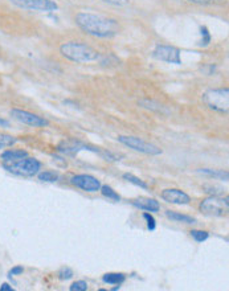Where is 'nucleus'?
<instances>
[{"label": "nucleus", "mask_w": 229, "mask_h": 291, "mask_svg": "<svg viewBox=\"0 0 229 291\" xmlns=\"http://www.w3.org/2000/svg\"><path fill=\"white\" fill-rule=\"evenodd\" d=\"M60 52L65 58L78 64L94 63V61H98L101 58L98 50H96L88 44L77 41L65 42L60 46Z\"/></svg>", "instance_id": "2"}, {"label": "nucleus", "mask_w": 229, "mask_h": 291, "mask_svg": "<svg viewBox=\"0 0 229 291\" xmlns=\"http://www.w3.org/2000/svg\"><path fill=\"white\" fill-rule=\"evenodd\" d=\"M24 271V269H23V266H15L12 267L11 270H9L8 275H9V278H12V275H20L21 273Z\"/></svg>", "instance_id": "29"}, {"label": "nucleus", "mask_w": 229, "mask_h": 291, "mask_svg": "<svg viewBox=\"0 0 229 291\" xmlns=\"http://www.w3.org/2000/svg\"><path fill=\"white\" fill-rule=\"evenodd\" d=\"M118 141L121 142L122 145L127 146L129 148H133L134 151H138V152H142V154L146 155H160L162 154V150L156 147L155 145H151V143H147L141 138L137 137H126V135H121L118 137Z\"/></svg>", "instance_id": "7"}, {"label": "nucleus", "mask_w": 229, "mask_h": 291, "mask_svg": "<svg viewBox=\"0 0 229 291\" xmlns=\"http://www.w3.org/2000/svg\"><path fill=\"white\" fill-rule=\"evenodd\" d=\"M0 291H13V287L9 286L8 283H3V285L0 286Z\"/></svg>", "instance_id": "30"}, {"label": "nucleus", "mask_w": 229, "mask_h": 291, "mask_svg": "<svg viewBox=\"0 0 229 291\" xmlns=\"http://www.w3.org/2000/svg\"><path fill=\"white\" fill-rule=\"evenodd\" d=\"M17 142V139L12 135H8V134H0V148L1 147H9V146H13Z\"/></svg>", "instance_id": "21"}, {"label": "nucleus", "mask_w": 229, "mask_h": 291, "mask_svg": "<svg viewBox=\"0 0 229 291\" xmlns=\"http://www.w3.org/2000/svg\"><path fill=\"white\" fill-rule=\"evenodd\" d=\"M102 281L109 285H122L126 281V275L122 273H108L102 277Z\"/></svg>", "instance_id": "15"}, {"label": "nucleus", "mask_w": 229, "mask_h": 291, "mask_svg": "<svg viewBox=\"0 0 229 291\" xmlns=\"http://www.w3.org/2000/svg\"><path fill=\"white\" fill-rule=\"evenodd\" d=\"M200 211L207 216L224 217L228 215L229 203L228 197H220V196H211L200 203Z\"/></svg>", "instance_id": "5"}, {"label": "nucleus", "mask_w": 229, "mask_h": 291, "mask_svg": "<svg viewBox=\"0 0 229 291\" xmlns=\"http://www.w3.org/2000/svg\"><path fill=\"white\" fill-rule=\"evenodd\" d=\"M11 116L15 118L16 121L24 123V125L34 126V127H44V126H48V121L46 119L36 115L34 112L25 111V110H20V109H12L11 110Z\"/></svg>", "instance_id": "9"}, {"label": "nucleus", "mask_w": 229, "mask_h": 291, "mask_svg": "<svg viewBox=\"0 0 229 291\" xmlns=\"http://www.w3.org/2000/svg\"><path fill=\"white\" fill-rule=\"evenodd\" d=\"M25 156H28V152L24 150H7L1 154V160L3 163L15 162V160H19Z\"/></svg>", "instance_id": "13"}, {"label": "nucleus", "mask_w": 229, "mask_h": 291, "mask_svg": "<svg viewBox=\"0 0 229 291\" xmlns=\"http://www.w3.org/2000/svg\"><path fill=\"white\" fill-rule=\"evenodd\" d=\"M153 57L168 64H175V65L182 64L180 50L171 45H156L153 52Z\"/></svg>", "instance_id": "8"}, {"label": "nucleus", "mask_w": 229, "mask_h": 291, "mask_svg": "<svg viewBox=\"0 0 229 291\" xmlns=\"http://www.w3.org/2000/svg\"><path fill=\"white\" fill-rule=\"evenodd\" d=\"M71 184L75 187L82 189L86 192H97L100 191L101 182L97 178L92 176V175L81 174L76 175L71 179Z\"/></svg>", "instance_id": "10"}, {"label": "nucleus", "mask_w": 229, "mask_h": 291, "mask_svg": "<svg viewBox=\"0 0 229 291\" xmlns=\"http://www.w3.org/2000/svg\"><path fill=\"white\" fill-rule=\"evenodd\" d=\"M191 237L195 240L196 242H204L205 240H208L209 233L205 232V230H197V229H193L190 232Z\"/></svg>", "instance_id": "20"}, {"label": "nucleus", "mask_w": 229, "mask_h": 291, "mask_svg": "<svg viewBox=\"0 0 229 291\" xmlns=\"http://www.w3.org/2000/svg\"><path fill=\"white\" fill-rule=\"evenodd\" d=\"M13 5L27 11L38 12H54L59 9V4L54 0H9Z\"/></svg>", "instance_id": "6"}, {"label": "nucleus", "mask_w": 229, "mask_h": 291, "mask_svg": "<svg viewBox=\"0 0 229 291\" xmlns=\"http://www.w3.org/2000/svg\"><path fill=\"white\" fill-rule=\"evenodd\" d=\"M200 31H201V36H203V38H201V45H208L209 42H211V35H209L208 29L205 28V27H201Z\"/></svg>", "instance_id": "26"}, {"label": "nucleus", "mask_w": 229, "mask_h": 291, "mask_svg": "<svg viewBox=\"0 0 229 291\" xmlns=\"http://www.w3.org/2000/svg\"><path fill=\"white\" fill-rule=\"evenodd\" d=\"M100 191L101 193H102L105 197H108V199L114 200V201H119V200H121V196L118 195L117 192L114 191L110 185H106V184H105V185H101Z\"/></svg>", "instance_id": "17"}, {"label": "nucleus", "mask_w": 229, "mask_h": 291, "mask_svg": "<svg viewBox=\"0 0 229 291\" xmlns=\"http://www.w3.org/2000/svg\"><path fill=\"white\" fill-rule=\"evenodd\" d=\"M143 218L147 221V228H149V230H155V228H156V222H155L154 217L151 216L149 212H145L143 213Z\"/></svg>", "instance_id": "25"}, {"label": "nucleus", "mask_w": 229, "mask_h": 291, "mask_svg": "<svg viewBox=\"0 0 229 291\" xmlns=\"http://www.w3.org/2000/svg\"><path fill=\"white\" fill-rule=\"evenodd\" d=\"M200 174H204V175H208V176H211V178H215V179L217 180H224V182H227L229 178V175L227 171H221V170H211V168H201V170H199Z\"/></svg>", "instance_id": "16"}, {"label": "nucleus", "mask_w": 229, "mask_h": 291, "mask_svg": "<svg viewBox=\"0 0 229 291\" xmlns=\"http://www.w3.org/2000/svg\"><path fill=\"white\" fill-rule=\"evenodd\" d=\"M166 216L168 218H171L172 221H176V222H184V224H195L196 220L193 217L187 216V215H182V213L174 212V211H167Z\"/></svg>", "instance_id": "14"}, {"label": "nucleus", "mask_w": 229, "mask_h": 291, "mask_svg": "<svg viewBox=\"0 0 229 291\" xmlns=\"http://www.w3.org/2000/svg\"><path fill=\"white\" fill-rule=\"evenodd\" d=\"M0 126H4V127H8L9 122L5 121V119H0Z\"/></svg>", "instance_id": "31"}, {"label": "nucleus", "mask_w": 229, "mask_h": 291, "mask_svg": "<svg viewBox=\"0 0 229 291\" xmlns=\"http://www.w3.org/2000/svg\"><path fill=\"white\" fill-rule=\"evenodd\" d=\"M4 170H7L9 174L16 175V176H23V178H32L40 172L41 170V163L38 159L25 156L15 162L3 163Z\"/></svg>", "instance_id": "3"}, {"label": "nucleus", "mask_w": 229, "mask_h": 291, "mask_svg": "<svg viewBox=\"0 0 229 291\" xmlns=\"http://www.w3.org/2000/svg\"><path fill=\"white\" fill-rule=\"evenodd\" d=\"M76 24L85 34L100 38H112L119 34V24L114 19L90 12H79L75 17Z\"/></svg>", "instance_id": "1"}, {"label": "nucleus", "mask_w": 229, "mask_h": 291, "mask_svg": "<svg viewBox=\"0 0 229 291\" xmlns=\"http://www.w3.org/2000/svg\"><path fill=\"white\" fill-rule=\"evenodd\" d=\"M57 275H59V278L61 279V281H68V279H71L72 277H73V270H72L71 267L64 266L60 269Z\"/></svg>", "instance_id": "23"}, {"label": "nucleus", "mask_w": 229, "mask_h": 291, "mask_svg": "<svg viewBox=\"0 0 229 291\" xmlns=\"http://www.w3.org/2000/svg\"><path fill=\"white\" fill-rule=\"evenodd\" d=\"M134 207L142 209V211H146V212H158L160 205L155 199H145V197H141V199H137L133 201Z\"/></svg>", "instance_id": "12"}, {"label": "nucleus", "mask_w": 229, "mask_h": 291, "mask_svg": "<svg viewBox=\"0 0 229 291\" xmlns=\"http://www.w3.org/2000/svg\"><path fill=\"white\" fill-rule=\"evenodd\" d=\"M139 105H141L142 108L150 109V110H155V111H163L162 105L156 104V102H153V101H149V100L139 101Z\"/></svg>", "instance_id": "22"}, {"label": "nucleus", "mask_w": 229, "mask_h": 291, "mask_svg": "<svg viewBox=\"0 0 229 291\" xmlns=\"http://www.w3.org/2000/svg\"><path fill=\"white\" fill-rule=\"evenodd\" d=\"M123 179L127 180L129 183L134 184V185H137V187L143 188V189H147V188H149V185H147L143 180H141L139 178H137V176H134L133 174H125L123 175Z\"/></svg>", "instance_id": "19"}, {"label": "nucleus", "mask_w": 229, "mask_h": 291, "mask_svg": "<svg viewBox=\"0 0 229 291\" xmlns=\"http://www.w3.org/2000/svg\"><path fill=\"white\" fill-rule=\"evenodd\" d=\"M104 3H108V4L117 5V7H122V5H126L129 3V0H102Z\"/></svg>", "instance_id": "28"}, {"label": "nucleus", "mask_w": 229, "mask_h": 291, "mask_svg": "<svg viewBox=\"0 0 229 291\" xmlns=\"http://www.w3.org/2000/svg\"><path fill=\"white\" fill-rule=\"evenodd\" d=\"M192 4H200V5H205V4H216V3H220L221 0H187Z\"/></svg>", "instance_id": "27"}, {"label": "nucleus", "mask_w": 229, "mask_h": 291, "mask_svg": "<svg viewBox=\"0 0 229 291\" xmlns=\"http://www.w3.org/2000/svg\"><path fill=\"white\" fill-rule=\"evenodd\" d=\"M201 101L213 111L227 114L229 110V90L225 89H209L203 93Z\"/></svg>", "instance_id": "4"}, {"label": "nucleus", "mask_w": 229, "mask_h": 291, "mask_svg": "<svg viewBox=\"0 0 229 291\" xmlns=\"http://www.w3.org/2000/svg\"><path fill=\"white\" fill-rule=\"evenodd\" d=\"M162 199L167 203L178 204V205H187L190 204L191 199L186 192L176 189V188H168L162 192Z\"/></svg>", "instance_id": "11"}, {"label": "nucleus", "mask_w": 229, "mask_h": 291, "mask_svg": "<svg viewBox=\"0 0 229 291\" xmlns=\"http://www.w3.org/2000/svg\"><path fill=\"white\" fill-rule=\"evenodd\" d=\"M59 174L54 171H44L41 174H38V180L41 182H46V183H54L59 180Z\"/></svg>", "instance_id": "18"}, {"label": "nucleus", "mask_w": 229, "mask_h": 291, "mask_svg": "<svg viewBox=\"0 0 229 291\" xmlns=\"http://www.w3.org/2000/svg\"><path fill=\"white\" fill-rule=\"evenodd\" d=\"M71 291H86L88 290V283L85 281H76L75 283H72V286L69 287Z\"/></svg>", "instance_id": "24"}]
</instances>
